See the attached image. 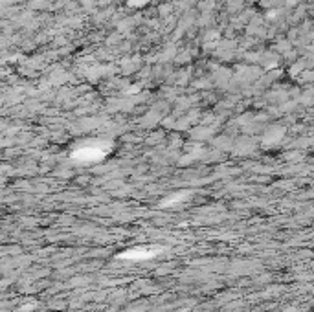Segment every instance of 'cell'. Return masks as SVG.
<instances>
[{"instance_id":"1","label":"cell","mask_w":314,"mask_h":312,"mask_svg":"<svg viewBox=\"0 0 314 312\" xmlns=\"http://www.w3.org/2000/svg\"><path fill=\"white\" fill-rule=\"evenodd\" d=\"M160 252V248H132L125 254H121L120 257L121 259H129V261H145V259H153Z\"/></svg>"}]
</instances>
